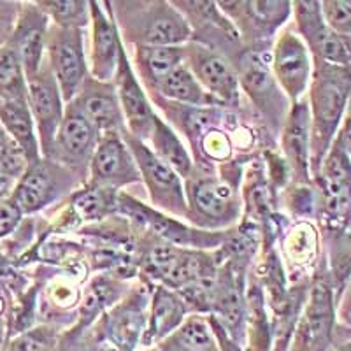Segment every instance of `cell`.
Instances as JSON below:
<instances>
[{"label": "cell", "instance_id": "obj_1", "mask_svg": "<svg viewBox=\"0 0 351 351\" xmlns=\"http://www.w3.org/2000/svg\"><path fill=\"white\" fill-rule=\"evenodd\" d=\"M351 97V69L315 60L309 84V116H311V174L334 144L337 128Z\"/></svg>", "mask_w": 351, "mask_h": 351}, {"label": "cell", "instance_id": "obj_2", "mask_svg": "<svg viewBox=\"0 0 351 351\" xmlns=\"http://www.w3.org/2000/svg\"><path fill=\"white\" fill-rule=\"evenodd\" d=\"M125 43L137 46H184L192 40V27L174 4L153 2H106Z\"/></svg>", "mask_w": 351, "mask_h": 351}, {"label": "cell", "instance_id": "obj_3", "mask_svg": "<svg viewBox=\"0 0 351 351\" xmlns=\"http://www.w3.org/2000/svg\"><path fill=\"white\" fill-rule=\"evenodd\" d=\"M236 69L239 86L246 92L247 99L263 116L265 123L283 128L288 116V100L281 93L271 69V53L267 44L262 46H244L230 58Z\"/></svg>", "mask_w": 351, "mask_h": 351}, {"label": "cell", "instance_id": "obj_4", "mask_svg": "<svg viewBox=\"0 0 351 351\" xmlns=\"http://www.w3.org/2000/svg\"><path fill=\"white\" fill-rule=\"evenodd\" d=\"M188 215L193 225L202 228L230 227L241 215V200L234 181L211 174L209 171L197 169L186 178Z\"/></svg>", "mask_w": 351, "mask_h": 351}, {"label": "cell", "instance_id": "obj_5", "mask_svg": "<svg viewBox=\"0 0 351 351\" xmlns=\"http://www.w3.org/2000/svg\"><path fill=\"white\" fill-rule=\"evenodd\" d=\"M83 183L80 176L67 167L40 156L28 164L12 190L11 200L23 215H32L67 197Z\"/></svg>", "mask_w": 351, "mask_h": 351}, {"label": "cell", "instance_id": "obj_6", "mask_svg": "<svg viewBox=\"0 0 351 351\" xmlns=\"http://www.w3.org/2000/svg\"><path fill=\"white\" fill-rule=\"evenodd\" d=\"M143 263L152 278L160 280L165 288L174 291L184 290L218 271L213 256L197 250L174 246L165 241L148 247L143 256Z\"/></svg>", "mask_w": 351, "mask_h": 351}, {"label": "cell", "instance_id": "obj_7", "mask_svg": "<svg viewBox=\"0 0 351 351\" xmlns=\"http://www.w3.org/2000/svg\"><path fill=\"white\" fill-rule=\"evenodd\" d=\"M121 137L136 160L153 206L180 218H186V193L180 174L169 167L164 160H160L153 149L146 146V143L128 134L127 128L121 132Z\"/></svg>", "mask_w": 351, "mask_h": 351}, {"label": "cell", "instance_id": "obj_8", "mask_svg": "<svg viewBox=\"0 0 351 351\" xmlns=\"http://www.w3.org/2000/svg\"><path fill=\"white\" fill-rule=\"evenodd\" d=\"M335 304L332 283L322 276L309 290L288 351H330L334 344Z\"/></svg>", "mask_w": 351, "mask_h": 351}, {"label": "cell", "instance_id": "obj_9", "mask_svg": "<svg viewBox=\"0 0 351 351\" xmlns=\"http://www.w3.org/2000/svg\"><path fill=\"white\" fill-rule=\"evenodd\" d=\"M46 51L62 99L65 104H71L80 93L84 80L90 76L84 58L83 28H62L51 23L46 39Z\"/></svg>", "mask_w": 351, "mask_h": 351}, {"label": "cell", "instance_id": "obj_10", "mask_svg": "<svg viewBox=\"0 0 351 351\" xmlns=\"http://www.w3.org/2000/svg\"><path fill=\"white\" fill-rule=\"evenodd\" d=\"M325 218L337 228L351 223V155L335 137L316 174Z\"/></svg>", "mask_w": 351, "mask_h": 351}, {"label": "cell", "instance_id": "obj_11", "mask_svg": "<svg viewBox=\"0 0 351 351\" xmlns=\"http://www.w3.org/2000/svg\"><path fill=\"white\" fill-rule=\"evenodd\" d=\"M99 137L100 134L97 132V128L71 102L65 106L64 120L56 132L51 156L48 160L58 162L69 171L80 176L81 180L86 181L93 153L99 144Z\"/></svg>", "mask_w": 351, "mask_h": 351}, {"label": "cell", "instance_id": "obj_12", "mask_svg": "<svg viewBox=\"0 0 351 351\" xmlns=\"http://www.w3.org/2000/svg\"><path fill=\"white\" fill-rule=\"evenodd\" d=\"M184 65L219 106H239L241 86L236 69L227 56L206 44H184Z\"/></svg>", "mask_w": 351, "mask_h": 351}, {"label": "cell", "instance_id": "obj_13", "mask_svg": "<svg viewBox=\"0 0 351 351\" xmlns=\"http://www.w3.org/2000/svg\"><path fill=\"white\" fill-rule=\"evenodd\" d=\"M271 69L276 83L291 104L302 100L311 84L313 62L306 43L295 30L285 28L278 36L272 46Z\"/></svg>", "mask_w": 351, "mask_h": 351}, {"label": "cell", "instance_id": "obj_14", "mask_svg": "<svg viewBox=\"0 0 351 351\" xmlns=\"http://www.w3.org/2000/svg\"><path fill=\"white\" fill-rule=\"evenodd\" d=\"M27 90L28 108H30L34 123H36L40 156L49 158L56 132L64 120L65 102L62 99L58 83L53 76L48 58L44 60L43 67L36 76L27 81Z\"/></svg>", "mask_w": 351, "mask_h": 351}, {"label": "cell", "instance_id": "obj_15", "mask_svg": "<svg viewBox=\"0 0 351 351\" xmlns=\"http://www.w3.org/2000/svg\"><path fill=\"white\" fill-rule=\"evenodd\" d=\"M297 28L316 62L351 69V37L335 34L322 16L319 2H293Z\"/></svg>", "mask_w": 351, "mask_h": 351}, {"label": "cell", "instance_id": "obj_16", "mask_svg": "<svg viewBox=\"0 0 351 351\" xmlns=\"http://www.w3.org/2000/svg\"><path fill=\"white\" fill-rule=\"evenodd\" d=\"M246 46H262L274 37L278 28L290 18L291 2H216Z\"/></svg>", "mask_w": 351, "mask_h": 351}, {"label": "cell", "instance_id": "obj_17", "mask_svg": "<svg viewBox=\"0 0 351 351\" xmlns=\"http://www.w3.org/2000/svg\"><path fill=\"white\" fill-rule=\"evenodd\" d=\"M118 209L136 221H139L144 227H148L162 241L174 244V246L188 247V250H192V247H195V250L197 247H216L223 241V236L219 232L193 230L190 227H184L181 221H178V218H169L164 213L144 206L143 202L125 192L118 195Z\"/></svg>", "mask_w": 351, "mask_h": 351}, {"label": "cell", "instance_id": "obj_18", "mask_svg": "<svg viewBox=\"0 0 351 351\" xmlns=\"http://www.w3.org/2000/svg\"><path fill=\"white\" fill-rule=\"evenodd\" d=\"M92 186L120 190V188L143 181L139 167L125 144L121 134H104L99 137V144L90 164Z\"/></svg>", "mask_w": 351, "mask_h": 351}, {"label": "cell", "instance_id": "obj_19", "mask_svg": "<svg viewBox=\"0 0 351 351\" xmlns=\"http://www.w3.org/2000/svg\"><path fill=\"white\" fill-rule=\"evenodd\" d=\"M112 84H114L118 99H120L125 127H127L128 134L146 143L152 136L156 114L153 112L149 97L143 90L139 80L136 77V72L132 69V64L128 62V55L125 51L123 43H121L118 69H116Z\"/></svg>", "mask_w": 351, "mask_h": 351}, {"label": "cell", "instance_id": "obj_20", "mask_svg": "<svg viewBox=\"0 0 351 351\" xmlns=\"http://www.w3.org/2000/svg\"><path fill=\"white\" fill-rule=\"evenodd\" d=\"M72 104L86 116V120L97 128L100 136L121 134L127 128L120 99L112 83L97 81L95 77L88 76Z\"/></svg>", "mask_w": 351, "mask_h": 351}, {"label": "cell", "instance_id": "obj_21", "mask_svg": "<svg viewBox=\"0 0 351 351\" xmlns=\"http://www.w3.org/2000/svg\"><path fill=\"white\" fill-rule=\"evenodd\" d=\"M285 162L299 184L311 181V116L309 104L299 100L291 104L281 128Z\"/></svg>", "mask_w": 351, "mask_h": 351}, {"label": "cell", "instance_id": "obj_22", "mask_svg": "<svg viewBox=\"0 0 351 351\" xmlns=\"http://www.w3.org/2000/svg\"><path fill=\"white\" fill-rule=\"evenodd\" d=\"M49 20L39 9L37 4L21 5L20 18L14 27L9 46L20 56L23 65L25 77L32 80L44 64V51H46V39H48Z\"/></svg>", "mask_w": 351, "mask_h": 351}, {"label": "cell", "instance_id": "obj_23", "mask_svg": "<svg viewBox=\"0 0 351 351\" xmlns=\"http://www.w3.org/2000/svg\"><path fill=\"white\" fill-rule=\"evenodd\" d=\"M100 2H90V23H92V74L97 81L112 83L118 69L121 39L114 27L111 12L108 14ZM108 5V4H106Z\"/></svg>", "mask_w": 351, "mask_h": 351}, {"label": "cell", "instance_id": "obj_24", "mask_svg": "<svg viewBox=\"0 0 351 351\" xmlns=\"http://www.w3.org/2000/svg\"><path fill=\"white\" fill-rule=\"evenodd\" d=\"M146 299L139 291H132L130 295L120 304L112 307V311L104 316L102 327H104L106 339L116 348V351H134L137 343L143 341L146 330Z\"/></svg>", "mask_w": 351, "mask_h": 351}, {"label": "cell", "instance_id": "obj_25", "mask_svg": "<svg viewBox=\"0 0 351 351\" xmlns=\"http://www.w3.org/2000/svg\"><path fill=\"white\" fill-rule=\"evenodd\" d=\"M186 311V304L178 291L165 287H156L152 297L148 324H146V330H144L141 343L149 348L158 344L160 341H164L183 324L184 318H186L184 316Z\"/></svg>", "mask_w": 351, "mask_h": 351}, {"label": "cell", "instance_id": "obj_26", "mask_svg": "<svg viewBox=\"0 0 351 351\" xmlns=\"http://www.w3.org/2000/svg\"><path fill=\"white\" fill-rule=\"evenodd\" d=\"M0 125L4 127L9 139L25 153L28 164L40 158L39 139L28 100L0 102Z\"/></svg>", "mask_w": 351, "mask_h": 351}, {"label": "cell", "instance_id": "obj_27", "mask_svg": "<svg viewBox=\"0 0 351 351\" xmlns=\"http://www.w3.org/2000/svg\"><path fill=\"white\" fill-rule=\"evenodd\" d=\"M136 71L149 93L184 62V46H137Z\"/></svg>", "mask_w": 351, "mask_h": 351}, {"label": "cell", "instance_id": "obj_28", "mask_svg": "<svg viewBox=\"0 0 351 351\" xmlns=\"http://www.w3.org/2000/svg\"><path fill=\"white\" fill-rule=\"evenodd\" d=\"M152 95H158L169 102H176L181 106H190V108H216L219 106L211 95L202 88V84L195 80L192 71L183 64L176 67L174 71L165 77L156 92Z\"/></svg>", "mask_w": 351, "mask_h": 351}, {"label": "cell", "instance_id": "obj_29", "mask_svg": "<svg viewBox=\"0 0 351 351\" xmlns=\"http://www.w3.org/2000/svg\"><path fill=\"white\" fill-rule=\"evenodd\" d=\"M149 141L153 144V153L160 160H164L169 167L174 169L180 174V178L186 180L188 176L192 174V156L186 152V148H184V144L178 137V134L162 118H158V116L155 118V125H153Z\"/></svg>", "mask_w": 351, "mask_h": 351}, {"label": "cell", "instance_id": "obj_30", "mask_svg": "<svg viewBox=\"0 0 351 351\" xmlns=\"http://www.w3.org/2000/svg\"><path fill=\"white\" fill-rule=\"evenodd\" d=\"M27 77L20 56L5 44L0 48V102L27 100Z\"/></svg>", "mask_w": 351, "mask_h": 351}, {"label": "cell", "instance_id": "obj_31", "mask_svg": "<svg viewBox=\"0 0 351 351\" xmlns=\"http://www.w3.org/2000/svg\"><path fill=\"white\" fill-rule=\"evenodd\" d=\"M40 11L62 28H83L90 23V2L83 0H46L36 2Z\"/></svg>", "mask_w": 351, "mask_h": 351}, {"label": "cell", "instance_id": "obj_32", "mask_svg": "<svg viewBox=\"0 0 351 351\" xmlns=\"http://www.w3.org/2000/svg\"><path fill=\"white\" fill-rule=\"evenodd\" d=\"M120 283H116L111 278H97L86 290L83 304L80 307L81 325L92 324L102 309L112 306L120 295Z\"/></svg>", "mask_w": 351, "mask_h": 351}, {"label": "cell", "instance_id": "obj_33", "mask_svg": "<svg viewBox=\"0 0 351 351\" xmlns=\"http://www.w3.org/2000/svg\"><path fill=\"white\" fill-rule=\"evenodd\" d=\"M316 247H318V239H316V230L309 223H299L291 228L285 241V252L287 258L291 260L295 265H304V263L311 262L316 255Z\"/></svg>", "mask_w": 351, "mask_h": 351}, {"label": "cell", "instance_id": "obj_34", "mask_svg": "<svg viewBox=\"0 0 351 351\" xmlns=\"http://www.w3.org/2000/svg\"><path fill=\"white\" fill-rule=\"evenodd\" d=\"M330 272L332 288L341 293L351 280V232L344 228L337 230V236L332 243Z\"/></svg>", "mask_w": 351, "mask_h": 351}, {"label": "cell", "instance_id": "obj_35", "mask_svg": "<svg viewBox=\"0 0 351 351\" xmlns=\"http://www.w3.org/2000/svg\"><path fill=\"white\" fill-rule=\"evenodd\" d=\"M58 334L53 327L28 328L5 343L2 351H56Z\"/></svg>", "mask_w": 351, "mask_h": 351}, {"label": "cell", "instance_id": "obj_36", "mask_svg": "<svg viewBox=\"0 0 351 351\" xmlns=\"http://www.w3.org/2000/svg\"><path fill=\"white\" fill-rule=\"evenodd\" d=\"M322 4V16L335 34L351 37V0H327Z\"/></svg>", "mask_w": 351, "mask_h": 351}, {"label": "cell", "instance_id": "obj_37", "mask_svg": "<svg viewBox=\"0 0 351 351\" xmlns=\"http://www.w3.org/2000/svg\"><path fill=\"white\" fill-rule=\"evenodd\" d=\"M80 290H77L76 283L69 281L67 278H58L49 287V299L55 307L60 309H72L80 300Z\"/></svg>", "mask_w": 351, "mask_h": 351}, {"label": "cell", "instance_id": "obj_38", "mask_svg": "<svg viewBox=\"0 0 351 351\" xmlns=\"http://www.w3.org/2000/svg\"><path fill=\"white\" fill-rule=\"evenodd\" d=\"M20 2H0V48L11 39L21 12Z\"/></svg>", "mask_w": 351, "mask_h": 351}, {"label": "cell", "instance_id": "obj_39", "mask_svg": "<svg viewBox=\"0 0 351 351\" xmlns=\"http://www.w3.org/2000/svg\"><path fill=\"white\" fill-rule=\"evenodd\" d=\"M23 213L20 211L16 204L12 202L11 197L0 202V239L11 236L21 223Z\"/></svg>", "mask_w": 351, "mask_h": 351}, {"label": "cell", "instance_id": "obj_40", "mask_svg": "<svg viewBox=\"0 0 351 351\" xmlns=\"http://www.w3.org/2000/svg\"><path fill=\"white\" fill-rule=\"evenodd\" d=\"M208 322H209V325H211V330H213V334H215L216 343H218L219 351H243L241 344L237 343V341L232 339L230 334H228V332H227V328H225L223 325L219 324V322L215 318V316L209 315L208 316Z\"/></svg>", "mask_w": 351, "mask_h": 351}, {"label": "cell", "instance_id": "obj_41", "mask_svg": "<svg viewBox=\"0 0 351 351\" xmlns=\"http://www.w3.org/2000/svg\"><path fill=\"white\" fill-rule=\"evenodd\" d=\"M16 183L18 180H14V178H11L9 174L0 171V202L12 195V190H14Z\"/></svg>", "mask_w": 351, "mask_h": 351}, {"label": "cell", "instance_id": "obj_42", "mask_svg": "<svg viewBox=\"0 0 351 351\" xmlns=\"http://www.w3.org/2000/svg\"><path fill=\"white\" fill-rule=\"evenodd\" d=\"M5 341H8V324L4 316H0V351L4 350Z\"/></svg>", "mask_w": 351, "mask_h": 351}, {"label": "cell", "instance_id": "obj_43", "mask_svg": "<svg viewBox=\"0 0 351 351\" xmlns=\"http://www.w3.org/2000/svg\"><path fill=\"white\" fill-rule=\"evenodd\" d=\"M8 143H11V139H9V136H8V134H5L4 127L0 125V146H5V144H8Z\"/></svg>", "mask_w": 351, "mask_h": 351}, {"label": "cell", "instance_id": "obj_44", "mask_svg": "<svg viewBox=\"0 0 351 351\" xmlns=\"http://www.w3.org/2000/svg\"><path fill=\"white\" fill-rule=\"evenodd\" d=\"M330 351H351V341H348V343L339 344V346L332 348Z\"/></svg>", "mask_w": 351, "mask_h": 351}, {"label": "cell", "instance_id": "obj_45", "mask_svg": "<svg viewBox=\"0 0 351 351\" xmlns=\"http://www.w3.org/2000/svg\"><path fill=\"white\" fill-rule=\"evenodd\" d=\"M351 311V285H350V291H348L346 299H344V311Z\"/></svg>", "mask_w": 351, "mask_h": 351}]
</instances>
